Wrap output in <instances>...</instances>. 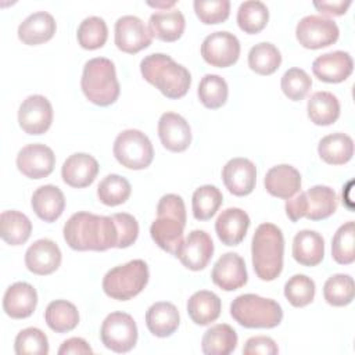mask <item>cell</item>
Returning <instances> with one entry per match:
<instances>
[{
    "label": "cell",
    "mask_w": 355,
    "mask_h": 355,
    "mask_svg": "<svg viewBox=\"0 0 355 355\" xmlns=\"http://www.w3.org/2000/svg\"><path fill=\"white\" fill-rule=\"evenodd\" d=\"M64 239L76 251H105L118 244L114 219L86 211L71 215L64 225Z\"/></svg>",
    "instance_id": "cell-1"
},
{
    "label": "cell",
    "mask_w": 355,
    "mask_h": 355,
    "mask_svg": "<svg viewBox=\"0 0 355 355\" xmlns=\"http://www.w3.org/2000/svg\"><path fill=\"white\" fill-rule=\"evenodd\" d=\"M140 72L150 85L172 100L186 96L191 85L189 69L164 53L146 55L140 62Z\"/></svg>",
    "instance_id": "cell-2"
},
{
    "label": "cell",
    "mask_w": 355,
    "mask_h": 355,
    "mask_svg": "<svg viewBox=\"0 0 355 355\" xmlns=\"http://www.w3.org/2000/svg\"><path fill=\"white\" fill-rule=\"evenodd\" d=\"M252 268L255 275L265 282L275 280L283 269L284 237L273 223H261L252 236L251 241Z\"/></svg>",
    "instance_id": "cell-3"
},
{
    "label": "cell",
    "mask_w": 355,
    "mask_h": 355,
    "mask_svg": "<svg viewBox=\"0 0 355 355\" xmlns=\"http://www.w3.org/2000/svg\"><path fill=\"white\" fill-rule=\"evenodd\" d=\"M80 87L90 103L100 107L114 104L121 92L114 62L105 57L89 60L83 67Z\"/></svg>",
    "instance_id": "cell-4"
},
{
    "label": "cell",
    "mask_w": 355,
    "mask_h": 355,
    "mask_svg": "<svg viewBox=\"0 0 355 355\" xmlns=\"http://www.w3.org/2000/svg\"><path fill=\"white\" fill-rule=\"evenodd\" d=\"M230 315L247 329H272L280 324L283 309L275 300L257 294H241L232 301Z\"/></svg>",
    "instance_id": "cell-5"
},
{
    "label": "cell",
    "mask_w": 355,
    "mask_h": 355,
    "mask_svg": "<svg viewBox=\"0 0 355 355\" xmlns=\"http://www.w3.org/2000/svg\"><path fill=\"white\" fill-rule=\"evenodd\" d=\"M284 208L286 215L291 222H297L301 218L322 220L336 212L337 194L329 186L316 184L306 191L300 193L294 198H288Z\"/></svg>",
    "instance_id": "cell-6"
},
{
    "label": "cell",
    "mask_w": 355,
    "mask_h": 355,
    "mask_svg": "<svg viewBox=\"0 0 355 355\" xmlns=\"http://www.w3.org/2000/svg\"><path fill=\"white\" fill-rule=\"evenodd\" d=\"M148 277L147 263L143 259H133L110 269L103 279V290L114 300L128 301L143 291Z\"/></svg>",
    "instance_id": "cell-7"
},
{
    "label": "cell",
    "mask_w": 355,
    "mask_h": 355,
    "mask_svg": "<svg viewBox=\"0 0 355 355\" xmlns=\"http://www.w3.org/2000/svg\"><path fill=\"white\" fill-rule=\"evenodd\" d=\"M112 151L122 166L133 171L146 169L154 158L150 139L139 129L122 130L114 141Z\"/></svg>",
    "instance_id": "cell-8"
},
{
    "label": "cell",
    "mask_w": 355,
    "mask_h": 355,
    "mask_svg": "<svg viewBox=\"0 0 355 355\" xmlns=\"http://www.w3.org/2000/svg\"><path fill=\"white\" fill-rule=\"evenodd\" d=\"M137 326L126 312H111L100 329L101 343L105 348L122 354L129 352L137 343Z\"/></svg>",
    "instance_id": "cell-9"
},
{
    "label": "cell",
    "mask_w": 355,
    "mask_h": 355,
    "mask_svg": "<svg viewBox=\"0 0 355 355\" xmlns=\"http://www.w3.org/2000/svg\"><path fill=\"white\" fill-rule=\"evenodd\" d=\"M340 35L337 24L322 15H306L301 18L295 28V36L305 49L316 50L337 42Z\"/></svg>",
    "instance_id": "cell-10"
},
{
    "label": "cell",
    "mask_w": 355,
    "mask_h": 355,
    "mask_svg": "<svg viewBox=\"0 0 355 355\" xmlns=\"http://www.w3.org/2000/svg\"><path fill=\"white\" fill-rule=\"evenodd\" d=\"M201 55L212 67H230L240 57V42L236 35L227 31L212 32L202 40Z\"/></svg>",
    "instance_id": "cell-11"
},
{
    "label": "cell",
    "mask_w": 355,
    "mask_h": 355,
    "mask_svg": "<svg viewBox=\"0 0 355 355\" xmlns=\"http://www.w3.org/2000/svg\"><path fill=\"white\" fill-rule=\"evenodd\" d=\"M53 122L51 103L42 94L28 96L18 108V123L28 135H42Z\"/></svg>",
    "instance_id": "cell-12"
},
{
    "label": "cell",
    "mask_w": 355,
    "mask_h": 355,
    "mask_svg": "<svg viewBox=\"0 0 355 355\" xmlns=\"http://www.w3.org/2000/svg\"><path fill=\"white\" fill-rule=\"evenodd\" d=\"M153 36L144 22L136 15H123L115 22V44L128 54H136L147 49Z\"/></svg>",
    "instance_id": "cell-13"
},
{
    "label": "cell",
    "mask_w": 355,
    "mask_h": 355,
    "mask_svg": "<svg viewBox=\"0 0 355 355\" xmlns=\"http://www.w3.org/2000/svg\"><path fill=\"white\" fill-rule=\"evenodd\" d=\"M214 254V243L211 236L204 230H193L182 241L176 251V257L182 265L190 270H202L211 261Z\"/></svg>",
    "instance_id": "cell-14"
},
{
    "label": "cell",
    "mask_w": 355,
    "mask_h": 355,
    "mask_svg": "<svg viewBox=\"0 0 355 355\" xmlns=\"http://www.w3.org/2000/svg\"><path fill=\"white\" fill-rule=\"evenodd\" d=\"M54 166L55 155L53 150L44 144H28L17 154V168L29 179L46 178L54 171Z\"/></svg>",
    "instance_id": "cell-15"
},
{
    "label": "cell",
    "mask_w": 355,
    "mask_h": 355,
    "mask_svg": "<svg viewBox=\"0 0 355 355\" xmlns=\"http://www.w3.org/2000/svg\"><path fill=\"white\" fill-rule=\"evenodd\" d=\"M222 179L232 194L239 197L248 196L257 183V168L248 158L236 157L225 164Z\"/></svg>",
    "instance_id": "cell-16"
},
{
    "label": "cell",
    "mask_w": 355,
    "mask_h": 355,
    "mask_svg": "<svg viewBox=\"0 0 355 355\" xmlns=\"http://www.w3.org/2000/svg\"><path fill=\"white\" fill-rule=\"evenodd\" d=\"M211 279L214 284L225 291H233L243 287L248 280L244 259L236 252L223 254L215 262Z\"/></svg>",
    "instance_id": "cell-17"
},
{
    "label": "cell",
    "mask_w": 355,
    "mask_h": 355,
    "mask_svg": "<svg viewBox=\"0 0 355 355\" xmlns=\"http://www.w3.org/2000/svg\"><path fill=\"white\" fill-rule=\"evenodd\" d=\"M158 136L162 146L172 153H182L191 143L190 125L176 112H164L159 116Z\"/></svg>",
    "instance_id": "cell-18"
},
{
    "label": "cell",
    "mask_w": 355,
    "mask_h": 355,
    "mask_svg": "<svg viewBox=\"0 0 355 355\" xmlns=\"http://www.w3.org/2000/svg\"><path fill=\"white\" fill-rule=\"evenodd\" d=\"M354 69V61L347 51H330L316 57L312 62L313 75L326 83H340L345 80Z\"/></svg>",
    "instance_id": "cell-19"
},
{
    "label": "cell",
    "mask_w": 355,
    "mask_h": 355,
    "mask_svg": "<svg viewBox=\"0 0 355 355\" xmlns=\"http://www.w3.org/2000/svg\"><path fill=\"white\" fill-rule=\"evenodd\" d=\"M25 265L28 270L35 275H50L61 265V250L53 240L39 239L28 247Z\"/></svg>",
    "instance_id": "cell-20"
},
{
    "label": "cell",
    "mask_w": 355,
    "mask_h": 355,
    "mask_svg": "<svg viewBox=\"0 0 355 355\" xmlns=\"http://www.w3.org/2000/svg\"><path fill=\"white\" fill-rule=\"evenodd\" d=\"M98 173L97 159L86 153H75L69 155L61 168L62 180L75 189L90 186Z\"/></svg>",
    "instance_id": "cell-21"
},
{
    "label": "cell",
    "mask_w": 355,
    "mask_h": 355,
    "mask_svg": "<svg viewBox=\"0 0 355 355\" xmlns=\"http://www.w3.org/2000/svg\"><path fill=\"white\" fill-rule=\"evenodd\" d=\"M37 304V293L35 287L26 282H15L3 297V309L12 319L29 318Z\"/></svg>",
    "instance_id": "cell-22"
},
{
    "label": "cell",
    "mask_w": 355,
    "mask_h": 355,
    "mask_svg": "<svg viewBox=\"0 0 355 355\" xmlns=\"http://www.w3.org/2000/svg\"><path fill=\"white\" fill-rule=\"evenodd\" d=\"M250 227V216L240 208H226L219 214L215 222V232L222 244L239 245Z\"/></svg>",
    "instance_id": "cell-23"
},
{
    "label": "cell",
    "mask_w": 355,
    "mask_h": 355,
    "mask_svg": "<svg viewBox=\"0 0 355 355\" xmlns=\"http://www.w3.org/2000/svg\"><path fill=\"white\" fill-rule=\"evenodd\" d=\"M266 191L277 198L288 200L301 189L300 172L288 164H280L272 166L265 175Z\"/></svg>",
    "instance_id": "cell-24"
},
{
    "label": "cell",
    "mask_w": 355,
    "mask_h": 355,
    "mask_svg": "<svg viewBox=\"0 0 355 355\" xmlns=\"http://www.w3.org/2000/svg\"><path fill=\"white\" fill-rule=\"evenodd\" d=\"M55 19L47 11H36L28 15L18 26V39L28 46L49 42L55 33Z\"/></svg>",
    "instance_id": "cell-25"
},
{
    "label": "cell",
    "mask_w": 355,
    "mask_h": 355,
    "mask_svg": "<svg viewBox=\"0 0 355 355\" xmlns=\"http://www.w3.org/2000/svg\"><path fill=\"white\" fill-rule=\"evenodd\" d=\"M184 226L186 222L175 216L157 215V219L150 226V234L159 248L175 255L183 241Z\"/></svg>",
    "instance_id": "cell-26"
},
{
    "label": "cell",
    "mask_w": 355,
    "mask_h": 355,
    "mask_svg": "<svg viewBox=\"0 0 355 355\" xmlns=\"http://www.w3.org/2000/svg\"><path fill=\"white\" fill-rule=\"evenodd\" d=\"M180 323V315L178 308L168 301H159L153 304L146 312V324L150 333L155 337L172 336Z\"/></svg>",
    "instance_id": "cell-27"
},
{
    "label": "cell",
    "mask_w": 355,
    "mask_h": 355,
    "mask_svg": "<svg viewBox=\"0 0 355 355\" xmlns=\"http://www.w3.org/2000/svg\"><path fill=\"white\" fill-rule=\"evenodd\" d=\"M324 257L323 237L309 229L300 230L293 240V258L302 266H316Z\"/></svg>",
    "instance_id": "cell-28"
},
{
    "label": "cell",
    "mask_w": 355,
    "mask_h": 355,
    "mask_svg": "<svg viewBox=\"0 0 355 355\" xmlns=\"http://www.w3.org/2000/svg\"><path fill=\"white\" fill-rule=\"evenodd\" d=\"M186 21L180 10H161L150 15L148 31L162 42H176L184 32Z\"/></svg>",
    "instance_id": "cell-29"
},
{
    "label": "cell",
    "mask_w": 355,
    "mask_h": 355,
    "mask_svg": "<svg viewBox=\"0 0 355 355\" xmlns=\"http://www.w3.org/2000/svg\"><path fill=\"white\" fill-rule=\"evenodd\" d=\"M35 214L44 222H54L58 219L65 208V197L60 187L54 184H44L35 190L32 200Z\"/></svg>",
    "instance_id": "cell-30"
},
{
    "label": "cell",
    "mask_w": 355,
    "mask_h": 355,
    "mask_svg": "<svg viewBox=\"0 0 355 355\" xmlns=\"http://www.w3.org/2000/svg\"><path fill=\"white\" fill-rule=\"evenodd\" d=\"M220 298L214 291H196L187 301V313L190 319L200 326H207L215 322L220 315Z\"/></svg>",
    "instance_id": "cell-31"
},
{
    "label": "cell",
    "mask_w": 355,
    "mask_h": 355,
    "mask_svg": "<svg viewBox=\"0 0 355 355\" xmlns=\"http://www.w3.org/2000/svg\"><path fill=\"white\" fill-rule=\"evenodd\" d=\"M318 153L326 164L343 165L354 155V141L345 133H331L319 141Z\"/></svg>",
    "instance_id": "cell-32"
},
{
    "label": "cell",
    "mask_w": 355,
    "mask_h": 355,
    "mask_svg": "<svg viewBox=\"0 0 355 355\" xmlns=\"http://www.w3.org/2000/svg\"><path fill=\"white\" fill-rule=\"evenodd\" d=\"M237 333L226 323L208 329L201 338V349L207 355H229L237 347Z\"/></svg>",
    "instance_id": "cell-33"
},
{
    "label": "cell",
    "mask_w": 355,
    "mask_h": 355,
    "mask_svg": "<svg viewBox=\"0 0 355 355\" xmlns=\"http://www.w3.org/2000/svg\"><path fill=\"white\" fill-rule=\"evenodd\" d=\"M32 233L29 218L15 209L3 211L0 215V236L10 245H21L28 241Z\"/></svg>",
    "instance_id": "cell-34"
},
{
    "label": "cell",
    "mask_w": 355,
    "mask_h": 355,
    "mask_svg": "<svg viewBox=\"0 0 355 355\" xmlns=\"http://www.w3.org/2000/svg\"><path fill=\"white\" fill-rule=\"evenodd\" d=\"M306 111L315 125L327 126L338 119L340 101L330 92H316L309 97Z\"/></svg>",
    "instance_id": "cell-35"
},
{
    "label": "cell",
    "mask_w": 355,
    "mask_h": 355,
    "mask_svg": "<svg viewBox=\"0 0 355 355\" xmlns=\"http://www.w3.org/2000/svg\"><path fill=\"white\" fill-rule=\"evenodd\" d=\"M47 326L55 333H68L79 323V312L76 306L67 300L51 301L44 312Z\"/></svg>",
    "instance_id": "cell-36"
},
{
    "label": "cell",
    "mask_w": 355,
    "mask_h": 355,
    "mask_svg": "<svg viewBox=\"0 0 355 355\" xmlns=\"http://www.w3.org/2000/svg\"><path fill=\"white\" fill-rule=\"evenodd\" d=\"M282 64L279 49L269 43L261 42L248 51V67L258 75H272Z\"/></svg>",
    "instance_id": "cell-37"
},
{
    "label": "cell",
    "mask_w": 355,
    "mask_h": 355,
    "mask_svg": "<svg viewBox=\"0 0 355 355\" xmlns=\"http://www.w3.org/2000/svg\"><path fill=\"white\" fill-rule=\"evenodd\" d=\"M222 191L214 184H204L196 189L191 198L193 216L197 220L211 219L222 205Z\"/></svg>",
    "instance_id": "cell-38"
},
{
    "label": "cell",
    "mask_w": 355,
    "mask_h": 355,
    "mask_svg": "<svg viewBox=\"0 0 355 355\" xmlns=\"http://www.w3.org/2000/svg\"><path fill=\"white\" fill-rule=\"evenodd\" d=\"M269 19L268 7L259 0L243 1L237 10V24L245 33L254 35L261 32Z\"/></svg>",
    "instance_id": "cell-39"
},
{
    "label": "cell",
    "mask_w": 355,
    "mask_h": 355,
    "mask_svg": "<svg viewBox=\"0 0 355 355\" xmlns=\"http://www.w3.org/2000/svg\"><path fill=\"white\" fill-rule=\"evenodd\" d=\"M197 94L204 107L209 110H216L226 103L229 96V87L222 76L215 73H207L200 80Z\"/></svg>",
    "instance_id": "cell-40"
},
{
    "label": "cell",
    "mask_w": 355,
    "mask_h": 355,
    "mask_svg": "<svg viewBox=\"0 0 355 355\" xmlns=\"http://www.w3.org/2000/svg\"><path fill=\"white\" fill-rule=\"evenodd\" d=\"M323 297L333 306H345L355 297L354 279L349 275L337 273L330 276L323 286Z\"/></svg>",
    "instance_id": "cell-41"
},
{
    "label": "cell",
    "mask_w": 355,
    "mask_h": 355,
    "mask_svg": "<svg viewBox=\"0 0 355 355\" xmlns=\"http://www.w3.org/2000/svg\"><path fill=\"white\" fill-rule=\"evenodd\" d=\"M130 191L132 187L129 180L116 173L107 175L97 186L98 200L108 207L123 204L129 198Z\"/></svg>",
    "instance_id": "cell-42"
},
{
    "label": "cell",
    "mask_w": 355,
    "mask_h": 355,
    "mask_svg": "<svg viewBox=\"0 0 355 355\" xmlns=\"http://www.w3.org/2000/svg\"><path fill=\"white\" fill-rule=\"evenodd\" d=\"M331 257L340 265L355 261V223L348 220L341 225L331 240Z\"/></svg>",
    "instance_id": "cell-43"
},
{
    "label": "cell",
    "mask_w": 355,
    "mask_h": 355,
    "mask_svg": "<svg viewBox=\"0 0 355 355\" xmlns=\"http://www.w3.org/2000/svg\"><path fill=\"white\" fill-rule=\"evenodd\" d=\"M108 37V28L103 18L92 15L85 18L76 32L78 43L82 49L86 50H96L105 44Z\"/></svg>",
    "instance_id": "cell-44"
},
{
    "label": "cell",
    "mask_w": 355,
    "mask_h": 355,
    "mask_svg": "<svg viewBox=\"0 0 355 355\" xmlns=\"http://www.w3.org/2000/svg\"><path fill=\"white\" fill-rule=\"evenodd\" d=\"M284 297L293 306L302 308L315 298V282L306 275H294L284 284Z\"/></svg>",
    "instance_id": "cell-45"
},
{
    "label": "cell",
    "mask_w": 355,
    "mask_h": 355,
    "mask_svg": "<svg viewBox=\"0 0 355 355\" xmlns=\"http://www.w3.org/2000/svg\"><path fill=\"white\" fill-rule=\"evenodd\" d=\"M14 351L17 355H47V336L37 327H26L17 334Z\"/></svg>",
    "instance_id": "cell-46"
},
{
    "label": "cell",
    "mask_w": 355,
    "mask_h": 355,
    "mask_svg": "<svg viewBox=\"0 0 355 355\" xmlns=\"http://www.w3.org/2000/svg\"><path fill=\"white\" fill-rule=\"evenodd\" d=\"M280 86L286 97H288L293 101H300L311 90L312 79L304 69L294 67L283 73Z\"/></svg>",
    "instance_id": "cell-47"
},
{
    "label": "cell",
    "mask_w": 355,
    "mask_h": 355,
    "mask_svg": "<svg viewBox=\"0 0 355 355\" xmlns=\"http://www.w3.org/2000/svg\"><path fill=\"white\" fill-rule=\"evenodd\" d=\"M193 6L198 19L207 25L220 24L230 14L229 0H194Z\"/></svg>",
    "instance_id": "cell-48"
},
{
    "label": "cell",
    "mask_w": 355,
    "mask_h": 355,
    "mask_svg": "<svg viewBox=\"0 0 355 355\" xmlns=\"http://www.w3.org/2000/svg\"><path fill=\"white\" fill-rule=\"evenodd\" d=\"M111 218L115 222L116 233H118L116 248L130 247L137 240V236H139V223L136 218L126 212L112 214Z\"/></svg>",
    "instance_id": "cell-49"
},
{
    "label": "cell",
    "mask_w": 355,
    "mask_h": 355,
    "mask_svg": "<svg viewBox=\"0 0 355 355\" xmlns=\"http://www.w3.org/2000/svg\"><path fill=\"white\" fill-rule=\"evenodd\" d=\"M157 215H169L186 222V207L183 198L172 193L162 196L157 205Z\"/></svg>",
    "instance_id": "cell-50"
},
{
    "label": "cell",
    "mask_w": 355,
    "mask_h": 355,
    "mask_svg": "<svg viewBox=\"0 0 355 355\" xmlns=\"http://www.w3.org/2000/svg\"><path fill=\"white\" fill-rule=\"evenodd\" d=\"M277 352V344L273 338L266 336H255L248 338L243 348L244 355H276Z\"/></svg>",
    "instance_id": "cell-51"
},
{
    "label": "cell",
    "mask_w": 355,
    "mask_h": 355,
    "mask_svg": "<svg viewBox=\"0 0 355 355\" xmlns=\"http://www.w3.org/2000/svg\"><path fill=\"white\" fill-rule=\"evenodd\" d=\"M92 352H93V349L90 348V345L80 337L68 338L58 348L60 355H68V354L85 355V354H92Z\"/></svg>",
    "instance_id": "cell-52"
},
{
    "label": "cell",
    "mask_w": 355,
    "mask_h": 355,
    "mask_svg": "<svg viewBox=\"0 0 355 355\" xmlns=\"http://www.w3.org/2000/svg\"><path fill=\"white\" fill-rule=\"evenodd\" d=\"M318 11L327 15H343L351 6V0H337V1H313Z\"/></svg>",
    "instance_id": "cell-53"
},
{
    "label": "cell",
    "mask_w": 355,
    "mask_h": 355,
    "mask_svg": "<svg viewBox=\"0 0 355 355\" xmlns=\"http://www.w3.org/2000/svg\"><path fill=\"white\" fill-rule=\"evenodd\" d=\"M150 6L155 7V8H159V7H164V10H168V7H173L175 6V1H159V3H151L148 1Z\"/></svg>",
    "instance_id": "cell-54"
}]
</instances>
